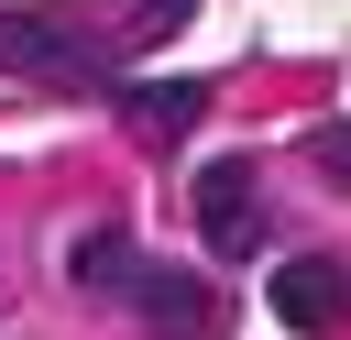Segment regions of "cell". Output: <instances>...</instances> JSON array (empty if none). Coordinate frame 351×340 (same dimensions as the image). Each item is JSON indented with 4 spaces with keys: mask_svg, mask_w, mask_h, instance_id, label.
<instances>
[{
    "mask_svg": "<svg viewBox=\"0 0 351 340\" xmlns=\"http://www.w3.org/2000/svg\"><path fill=\"white\" fill-rule=\"evenodd\" d=\"M186 197H197V230H208V252H219V263H241V252L263 241V219H252V165H241V154L197 165V186H186Z\"/></svg>",
    "mask_w": 351,
    "mask_h": 340,
    "instance_id": "cell-1",
    "label": "cell"
},
{
    "mask_svg": "<svg viewBox=\"0 0 351 340\" xmlns=\"http://www.w3.org/2000/svg\"><path fill=\"white\" fill-rule=\"evenodd\" d=\"M132 307H143V329H154V340H208V329H219V285H208V274H186V263H154Z\"/></svg>",
    "mask_w": 351,
    "mask_h": 340,
    "instance_id": "cell-2",
    "label": "cell"
},
{
    "mask_svg": "<svg viewBox=\"0 0 351 340\" xmlns=\"http://www.w3.org/2000/svg\"><path fill=\"white\" fill-rule=\"evenodd\" d=\"M0 77H88V33L44 22V11H0Z\"/></svg>",
    "mask_w": 351,
    "mask_h": 340,
    "instance_id": "cell-3",
    "label": "cell"
},
{
    "mask_svg": "<svg viewBox=\"0 0 351 340\" xmlns=\"http://www.w3.org/2000/svg\"><path fill=\"white\" fill-rule=\"evenodd\" d=\"M66 274H77L88 296H143V274H154V263L132 252V230H121V219H88V230L66 241Z\"/></svg>",
    "mask_w": 351,
    "mask_h": 340,
    "instance_id": "cell-4",
    "label": "cell"
},
{
    "mask_svg": "<svg viewBox=\"0 0 351 340\" xmlns=\"http://www.w3.org/2000/svg\"><path fill=\"white\" fill-rule=\"evenodd\" d=\"M351 307V274L329 263V252H296V263H274V318H296V329H329Z\"/></svg>",
    "mask_w": 351,
    "mask_h": 340,
    "instance_id": "cell-5",
    "label": "cell"
},
{
    "mask_svg": "<svg viewBox=\"0 0 351 340\" xmlns=\"http://www.w3.org/2000/svg\"><path fill=\"white\" fill-rule=\"evenodd\" d=\"M121 110H132L143 143H186V132L208 121V88H197V77H154V88H132Z\"/></svg>",
    "mask_w": 351,
    "mask_h": 340,
    "instance_id": "cell-6",
    "label": "cell"
},
{
    "mask_svg": "<svg viewBox=\"0 0 351 340\" xmlns=\"http://www.w3.org/2000/svg\"><path fill=\"white\" fill-rule=\"evenodd\" d=\"M307 154H318V175H340V186H351V121H318V132H307Z\"/></svg>",
    "mask_w": 351,
    "mask_h": 340,
    "instance_id": "cell-7",
    "label": "cell"
}]
</instances>
